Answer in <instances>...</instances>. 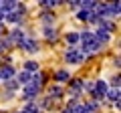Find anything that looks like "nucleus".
Returning <instances> with one entry per match:
<instances>
[{
  "label": "nucleus",
  "instance_id": "obj_15",
  "mask_svg": "<svg viewBox=\"0 0 121 113\" xmlns=\"http://www.w3.org/2000/svg\"><path fill=\"white\" fill-rule=\"evenodd\" d=\"M44 36H47V40L55 43V40H56V30L52 28V26H44Z\"/></svg>",
  "mask_w": 121,
  "mask_h": 113
},
{
  "label": "nucleus",
  "instance_id": "obj_16",
  "mask_svg": "<svg viewBox=\"0 0 121 113\" xmlns=\"http://www.w3.org/2000/svg\"><path fill=\"white\" fill-rule=\"evenodd\" d=\"M55 79H56V81H59V83H69V71H56V73H55Z\"/></svg>",
  "mask_w": 121,
  "mask_h": 113
},
{
  "label": "nucleus",
  "instance_id": "obj_23",
  "mask_svg": "<svg viewBox=\"0 0 121 113\" xmlns=\"http://www.w3.org/2000/svg\"><path fill=\"white\" fill-rule=\"evenodd\" d=\"M77 18H79V20H83V22H89V18H91V12H87V10H81V12L77 14Z\"/></svg>",
  "mask_w": 121,
  "mask_h": 113
},
{
  "label": "nucleus",
  "instance_id": "obj_12",
  "mask_svg": "<svg viewBox=\"0 0 121 113\" xmlns=\"http://www.w3.org/2000/svg\"><path fill=\"white\" fill-rule=\"evenodd\" d=\"M69 87L73 89V93H79L83 89V81L81 79H69Z\"/></svg>",
  "mask_w": 121,
  "mask_h": 113
},
{
  "label": "nucleus",
  "instance_id": "obj_7",
  "mask_svg": "<svg viewBox=\"0 0 121 113\" xmlns=\"http://www.w3.org/2000/svg\"><path fill=\"white\" fill-rule=\"evenodd\" d=\"M14 8H16V6H14ZM4 20L6 22H14V24H20V22H22V14L16 12V10H12V12L4 14Z\"/></svg>",
  "mask_w": 121,
  "mask_h": 113
},
{
  "label": "nucleus",
  "instance_id": "obj_18",
  "mask_svg": "<svg viewBox=\"0 0 121 113\" xmlns=\"http://www.w3.org/2000/svg\"><path fill=\"white\" fill-rule=\"evenodd\" d=\"M107 8H109V12H111V16H119V10H121L119 2H109Z\"/></svg>",
  "mask_w": 121,
  "mask_h": 113
},
{
  "label": "nucleus",
  "instance_id": "obj_6",
  "mask_svg": "<svg viewBox=\"0 0 121 113\" xmlns=\"http://www.w3.org/2000/svg\"><path fill=\"white\" fill-rule=\"evenodd\" d=\"M6 39H8V40H10V43H16V44H20V43H22V40H24V39H26V36H24V32H22V30H20V28H14V30H12V32H10V35H8V36H6Z\"/></svg>",
  "mask_w": 121,
  "mask_h": 113
},
{
  "label": "nucleus",
  "instance_id": "obj_17",
  "mask_svg": "<svg viewBox=\"0 0 121 113\" xmlns=\"http://www.w3.org/2000/svg\"><path fill=\"white\" fill-rule=\"evenodd\" d=\"M30 77H32V75H28V73H24V71H22V73H18V77H16V83L18 85H28L30 83Z\"/></svg>",
  "mask_w": 121,
  "mask_h": 113
},
{
  "label": "nucleus",
  "instance_id": "obj_20",
  "mask_svg": "<svg viewBox=\"0 0 121 113\" xmlns=\"http://www.w3.org/2000/svg\"><path fill=\"white\" fill-rule=\"evenodd\" d=\"M22 111H24V113H43V111L39 109V105H36V103H26Z\"/></svg>",
  "mask_w": 121,
  "mask_h": 113
},
{
  "label": "nucleus",
  "instance_id": "obj_8",
  "mask_svg": "<svg viewBox=\"0 0 121 113\" xmlns=\"http://www.w3.org/2000/svg\"><path fill=\"white\" fill-rule=\"evenodd\" d=\"M14 75H16V71H14L10 65H6V67L0 69V79H2V81H8V79H12Z\"/></svg>",
  "mask_w": 121,
  "mask_h": 113
},
{
  "label": "nucleus",
  "instance_id": "obj_4",
  "mask_svg": "<svg viewBox=\"0 0 121 113\" xmlns=\"http://www.w3.org/2000/svg\"><path fill=\"white\" fill-rule=\"evenodd\" d=\"M39 91H40V87L28 83V85H24V89H22V97H24V99H32V97L39 95Z\"/></svg>",
  "mask_w": 121,
  "mask_h": 113
},
{
  "label": "nucleus",
  "instance_id": "obj_14",
  "mask_svg": "<svg viewBox=\"0 0 121 113\" xmlns=\"http://www.w3.org/2000/svg\"><path fill=\"white\" fill-rule=\"evenodd\" d=\"M52 107H55V101H52L51 97H44V99L40 101V107H39V109H40V111H43V109H47V111H51Z\"/></svg>",
  "mask_w": 121,
  "mask_h": 113
},
{
  "label": "nucleus",
  "instance_id": "obj_11",
  "mask_svg": "<svg viewBox=\"0 0 121 113\" xmlns=\"http://www.w3.org/2000/svg\"><path fill=\"white\" fill-rule=\"evenodd\" d=\"M79 6H81L83 10H87V12H91V10L97 6V2L95 0H79Z\"/></svg>",
  "mask_w": 121,
  "mask_h": 113
},
{
  "label": "nucleus",
  "instance_id": "obj_29",
  "mask_svg": "<svg viewBox=\"0 0 121 113\" xmlns=\"http://www.w3.org/2000/svg\"><path fill=\"white\" fill-rule=\"evenodd\" d=\"M18 113H24V111H18Z\"/></svg>",
  "mask_w": 121,
  "mask_h": 113
},
{
  "label": "nucleus",
  "instance_id": "obj_3",
  "mask_svg": "<svg viewBox=\"0 0 121 113\" xmlns=\"http://www.w3.org/2000/svg\"><path fill=\"white\" fill-rule=\"evenodd\" d=\"M18 47H20L22 51H26V52H36L39 51V43H36V39H32V36H26Z\"/></svg>",
  "mask_w": 121,
  "mask_h": 113
},
{
  "label": "nucleus",
  "instance_id": "obj_25",
  "mask_svg": "<svg viewBox=\"0 0 121 113\" xmlns=\"http://www.w3.org/2000/svg\"><path fill=\"white\" fill-rule=\"evenodd\" d=\"M119 81H121V79H119V75H115V77H113V89H119Z\"/></svg>",
  "mask_w": 121,
  "mask_h": 113
},
{
  "label": "nucleus",
  "instance_id": "obj_22",
  "mask_svg": "<svg viewBox=\"0 0 121 113\" xmlns=\"http://www.w3.org/2000/svg\"><path fill=\"white\" fill-rule=\"evenodd\" d=\"M65 39H67V43H69V44H77L79 43V35H77V32H69Z\"/></svg>",
  "mask_w": 121,
  "mask_h": 113
},
{
  "label": "nucleus",
  "instance_id": "obj_27",
  "mask_svg": "<svg viewBox=\"0 0 121 113\" xmlns=\"http://www.w3.org/2000/svg\"><path fill=\"white\" fill-rule=\"evenodd\" d=\"M0 35H2V26H0Z\"/></svg>",
  "mask_w": 121,
  "mask_h": 113
},
{
  "label": "nucleus",
  "instance_id": "obj_24",
  "mask_svg": "<svg viewBox=\"0 0 121 113\" xmlns=\"http://www.w3.org/2000/svg\"><path fill=\"white\" fill-rule=\"evenodd\" d=\"M6 89H18V83L16 81H6Z\"/></svg>",
  "mask_w": 121,
  "mask_h": 113
},
{
  "label": "nucleus",
  "instance_id": "obj_1",
  "mask_svg": "<svg viewBox=\"0 0 121 113\" xmlns=\"http://www.w3.org/2000/svg\"><path fill=\"white\" fill-rule=\"evenodd\" d=\"M109 85L105 81H95L93 83V89H91V95H93V99H95V103H99L101 99L105 97V93H107Z\"/></svg>",
  "mask_w": 121,
  "mask_h": 113
},
{
  "label": "nucleus",
  "instance_id": "obj_19",
  "mask_svg": "<svg viewBox=\"0 0 121 113\" xmlns=\"http://www.w3.org/2000/svg\"><path fill=\"white\" fill-rule=\"evenodd\" d=\"M43 8H55V6H59V4H63V2H59V0H40L39 2Z\"/></svg>",
  "mask_w": 121,
  "mask_h": 113
},
{
  "label": "nucleus",
  "instance_id": "obj_26",
  "mask_svg": "<svg viewBox=\"0 0 121 113\" xmlns=\"http://www.w3.org/2000/svg\"><path fill=\"white\" fill-rule=\"evenodd\" d=\"M2 20H4V14H2V12H0V24H2Z\"/></svg>",
  "mask_w": 121,
  "mask_h": 113
},
{
  "label": "nucleus",
  "instance_id": "obj_21",
  "mask_svg": "<svg viewBox=\"0 0 121 113\" xmlns=\"http://www.w3.org/2000/svg\"><path fill=\"white\" fill-rule=\"evenodd\" d=\"M40 18H43V22L47 26H51L52 22H55V14H52V12H43V14H40Z\"/></svg>",
  "mask_w": 121,
  "mask_h": 113
},
{
  "label": "nucleus",
  "instance_id": "obj_5",
  "mask_svg": "<svg viewBox=\"0 0 121 113\" xmlns=\"http://www.w3.org/2000/svg\"><path fill=\"white\" fill-rule=\"evenodd\" d=\"M105 97H109V101H111V103L115 105L117 109H119V99H121V93H119V89H107Z\"/></svg>",
  "mask_w": 121,
  "mask_h": 113
},
{
  "label": "nucleus",
  "instance_id": "obj_28",
  "mask_svg": "<svg viewBox=\"0 0 121 113\" xmlns=\"http://www.w3.org/2000/svg\"><path fill=\"white\" fill-rule=\"evenodd\" d=\"M0 52H2V47H0Z\"/></svg>",
  "mask_w": 121,
  "mask_h": 113
},
{
  "label": "nucleus",
  "instance_id": "obj_2",
  "mask_svg": "<svg viewBox=\"0 0 121 113\" xmlns=\"http://www.w3.org/2000/svg\"><path fill=\"white\" fill-rule=\"evenodd\" d=\"M83 59H85V55L81 51H75V48L67 51V55H65V61L69 65H79V63H83Z\"/></svg>",
  "mask_w": 121,
  "mask_h": 113
},
{
  "label": "nucleus",
  "instance_id": "obj_10",
  "mask_svg": "<svg viewBox=\"0 0 121 113\" xmlns=\"http://www.w3.org/2000/svg\"><path fill=\"white\" fill-rule=\"evenodd\" d=\"M24 73H28V75L39 73V65H36L35 61H26V63H24Z\"/></svg>",
  "mask_w": 121,
  "mask_h": 113
},
{
  "label": "nucleus",
  "instance_id": "obj_9",
  "mask_svg": "<svg viewBox=\"0 0 121 113\" xmlns=\"http://www.w3.org/2000/svg\"><path fill=\"white\" fill-rule=\"evenodd\" d=\"M79 40L83 43V47H85V44H91V43H95V35H93L91 30H85V32L79 35Z\"/></svg>",
  "mask_w": 121,
  "mask_h": 113
},
{
  "label": "nucleus",
  "instance_id": "obj_13",
  "mask_svg": "<svg viewBox=\"0 0 121 113\" xmlns=\"http://www.w3.org/2000/svg\"><path fill=\"white\" fill-rule=\"evenodd\" d=\"M48 97H51L52 101H55V99H60V97H63V89L56 87V85H55V87H51V89H48Z\"/></svg>",
  "mask_w": 121,
  "mask_h": 113
}]
</instances>
